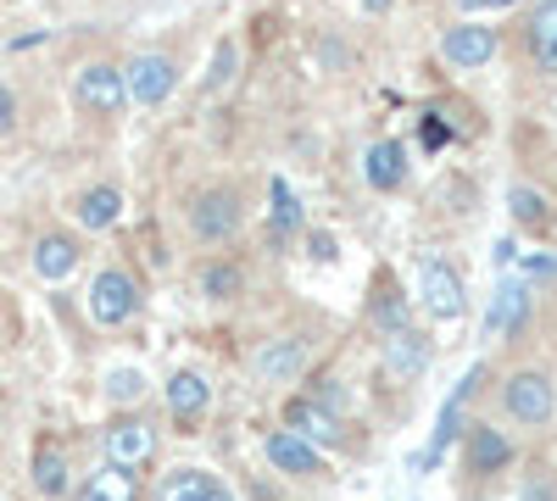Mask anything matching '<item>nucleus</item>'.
<instances>
[{
	"mask_svg": "<svg viewBox=\"0 0 557 501\" xmlns=\"http://www.w3.org/2000/svg\"><path fill=\"white\" fill-rule=\"evenodd\" d=\"M107 396H112L117 406H128V401L146 396V379H139V368H117V374L107 379Z\"/></svg>",
	"mask_w": 557,
	"mask_h": 501,
	"instance_id": "26",
	"label": "nucleus"
},
{
	"mask_svg": "<svg viewBox=\"0 0 557 501\" xmlns=\"http://www.w3.org/2000/svg\"><path fill=\"white\" fill-rule=\"evenodd\" d=\"M240 285H246V273H240L235 262H212V267L201 273V296H212V301L240 296Z\"/></svg>",
	"mask_w": 557,
	"mask_h": 501,
	"instance_id": "24",
	"label": "nucleus"
},
{
	"mask_svg": "<svg viewBox=\"0 0 557 501\" xmlns=\"http://www.w3.org/2000/svg\"><path fill=\"white\" fill-rule=\"evenodd\" d=\"M228 78H235V45H218V51H212V73H207V89H218V84H228Z\"/></svg>",
	"mask_w": 557,
	"mask_h": 501,
	"instance_id": "27",
	"label": "nucleus"
},
{
	"mask_svg": "<svg viewBox=\"0 0 557 501\" xmlns=\"http://www.w3.org/2000/svg\"><path fill=\"white\" fill-rule=\"evenodd\" d=\"M441 57L451 67H485L496 57V28H485V23H451L446 39H441Z\"/></svg>",
	"mask_w": 557,
	"mask_h": 501,
	"instance_id": "6",
	"label": "nucleus"
},
{
	"mask_svg": "<svg viewBox=\"0 0 557 501\" xmlns=\"http://www.w3.org/2000/svg\"><path fill=\"white\" fill-rule=\"evenodd\" d=\"M207 401H212V390H207L201 374H173V379H168V413H173L178 424H196V418L207 413Z\"/></svg>",
	"mask_w": 557,
	"mask_h": 501,
	"instance_id": "11",
	"label": "nucleus"
},
{
	"mask_svg": "<svg viewBox=\"0 0 557 501\" xmlns=\"http://www.w3.org/2000/svg\"><path fill=\"white\" fill-rule=\"evenodd\" d=\"M530 57H535V67L541 73H557V0H546V7H535V17H530Z\"/></svg>",
	"mask_w": 557,
	"mask_h": 501,
	"instance_id": "12",
	"label": "nucleus"
},
{
	"mask_svg": "<svg viewBox=\"0 0 557 501\" xmlns=\"http://www.w3.org/2000/svg\"><path fill=\"white\" fill-rule=\"evenodd\" d=\"M268 463H273V468H285V474H318V468H323L318 446H312V440H301L296 429L268 435Z\"/></svg>",
	"mask_w": 557,
	"mask_h": 501,
	"instance_id": "9",
	"label": "nucleus"
},
{
	"mask_svg": "<svg viewBox=\"0 0 557 501\" xmlns=\"http://www.w3.org/2000/svg\"><path fill=\"white\" fill-rule=\"evenodd\" d=\"M507 206H513V217L524 223V229H546V223H552L546 196H541V190H530V185H513V190H507Z\"/></svg>",
	"mask_w": 557,
	"mask_h": 501,
	"instance_id": "21",
	"label": "nucleus"
},
{
	"mask_svg": "<svg viewBox=\"0 0 557 501\" xmlns=\"http://www.w3.org/2000/svg\"><path fill=\"white\" fill-rule=\"evenodd\" d=\"M134 306H139V285L128 279L123 267L96 273V285H89V317H96V324L117 329V324H128V317H134Z\"/></svg>",
	"mask_w": 557,
	"mask_h": 501,
	"instance_id": "2",
	"label": "nucleus"
},
{
	"mask_svg": "<svg viewBox=\"0 0 557 501\" xmlns=\"http://www.w3.org/2000/svg\"><path fill=\"white\" fill-rule=\"evenodd\" d=\"M207 490H212V479H207L201 468H173V474L162 479L157 501H207Z\"/></svg>",
	"mask_w": 557,
	"mask_h": 501,
	"instance_id": "20",
	"label": "nucleus"
},
{
	"mask_svg": "<svg viewBox=\"0 0 557 501\" xmlns=\"http://www.w3.org/2000/svg\"><path fill=\"white\" fill-rule=\"evenodd\" d=\"M117 217H123V196L112 185H96V190L78 196V223L84 229H112Z\"/></svg>",
	"mask_w": 557,
	"mask_h": 501,
	"instance_id": "16",
	"label": "nucleus"
},
{
	"mask_svg": "<svg viewBox=\"0 0 557 501\" xmlns=\"http://www.w3.org/2000/svg\"><path fill=\"white\" fill-rule=\"evenodd\" d=\"M418 296H424V306L435 317H462V306H469V301H462V279L446 262H435V256L418 267Z\"/></svg>",
	"mask_w": 557,
	"mask_h": 501,
	"instance_id": "8",
	"label": "nucleus"
},
{
	"mask_svg": "<svg viewBox=\"0 0 557 501\" xmlns=\"http://www.w3.org/2000/svg\"><path fill=\"white\" fill-rule=\"evenodd\" d=\"M207 501H240V496H235V490H223V485H212V490H207Z\"/></svg>",
	"mask_w": 557,
	"mask_h": 501,
	"instance_id": "32",
	"label": "nucleus"
},
{
	"mask_svg": "<svg viewBox=\"0 0 557 501\" xmlns=\"http://www.w3.org/2000/svg\"><path fill=\"white\" fill-rule=\"evenodd\" d=\"M368 185L374 190H396L401 178H407V151H401V140H380L374 151H368Z\"/></svg>",
	"mask_w": 557,
	"mask_h": 501,
	"instance_id": "15",
	"label": "nucleus"
},
{
	"mask_svg": "<svg viewBox=\"0 0 557 501\" xmlns=\"http://www.w3.org/2000/svg\"><path fill=\"white\" fill-rule=\"evenodd\" d=\"M362 7H368V12H385V7H391V0H362Z\"/></svg>",
	"mask_w": 557,
	"mask_h": 501,
	"instance_id": "34",
	"label": "nucleus"
},
{
	"mask_svg": "<svg viewBox=\"0 0 557 501\" xmlns=\"http://www.w3.org/2000/svg\"><path fill=\"white\" fill-rule=\"evenodd\" d=\"M524 285H502L496 290V301H491V312H485V335H513L519 324H524Z\"/></svg>",
	"mask_w": 557,
	"mask_h": 501,
	"instance_id": "17",
	"label": "nucleus"
},
{
	"mask_svg": "<svg viewBox=\"0 0 557 501\" xmlns=\"http://www.w3.org/2000/svg\"><path fill=\"white\" fill-rule=\"evenodd\" d=\"M73 96H78V107H84L89 117H117V112L128 107V96H123V67L89 62V67L78 73V84H73Z\"/></svg>",
	"mask_w": 557,
	"mask_h": 501,
	"instance_id": "3",
	"label": "nucleus"
},
{
	"mask_svg": "<svg viewBox=\"0 0 557 501\" xmlns=\"http://www.w3.org/2000/svg\"><path fill=\"white\" fill-rule=\"evenodd\" d=\"M34 490L39 496H62L67 490V458L62 451H39L34 458Z\"/></svg>",
	"mask_w": 557,
	"mask_h": 501,
	"instance_id": "23",
	"label": "nucleus"
},
{
	"mask_svg": "<svg viewBox=\"0 0 557 501\" xmlns=\"http://www.w3.org/2000/svg\"><path fill=\"white\" fill-rule=\"evenodd\" d=\"M190 229H196V240H207V246L228 240V235L240 229V196H235V190H207V196L190 206Z\"/></svg>",
	"mask_w": 557,
	"mask_h": 501,
	"instance_id": "4",
	"label": "nucleus"
},
{
	"mask_svg": "<svg viewBox=\"0 0 557 501\" xmlns=\"http://www.w3.org/2000/svg\"><path fill=\"white\" fill-rule=\"evenodd\" d=\"M441 140H451V128H441V123L430 117V123H424V146H441Z\"/></svg>",
	"mask_w": 557,
	"mask_h": 501,
	"instance_id": "31",
	"label": "nucleus"
},
{
	"mask_svg": "<svg viewBox=\"0 0 557 501\" xmlns=\"http://www.w3.org/2000/svg\"><path fill=\"white\" fill-rule=\"evenodd\" d=\"M502 401H507V418H519V424H546L552 418V379L546 374H513L502 385Z\"/></svg>",
	"mask_w": 557,
	"mask_h": 501,
	"instance_id": "5",
	"label": "nucleus"
},
{
	"mask_svg": "<svg viewBox=\"0 0 557 501\" xmlns=\"http://www.w3.org/2000/svg\"><path fill=\"white\" fill-rule=\"evenodd\" d=\"M78 267V246L67 240V235H45L39 246H34V273H39V279H67V273Z\"/></svg>",
	"mask_w": 557,
	"mask_h": 501,
	"instance_id": "14",
	"label": "nucleus"
},
{
	"mask_svg": "<svg viewBox=\"0 0 557 501\" xmlns=\"http://www.w3.org/2000/svg\"><path fill=\"white\" fill-rule=\"evenodd\" d=\"M273 223H278V235H290L296 229V223H301V206H296V196H290V185H285V178H273Z\"/></svg>",
	"mask_w": 557,
	"mask_h": 501,
	"instance_id": "25",
	"label": "nucleus"
},
{
	"mask_svg": "<svg viewBox=\"0 0 557 501\" xmlns=\"http://www.w3.org/2000/svg\"><path fill=\"white\" fill-rule=\"evenodd\" d=\"M173 84H178V67H173V57H162V51H139V57L123 67V96H128L134 107H162V101L173 96Z\"/></svg>",
	"mask_w": 557,
	"mask_h": 501,
	"instance_id": "1",
	"label": "nucleus"
},
{
	"mask_svg": "<svg viewBox=\"0 0 557 501\" xmlns=\"http://www.w3.org/2000/svg\"><path fill=\"white\" fill-rule=\"evenodd\" d=\"M524 501H552V490H546V485H530V490H524Z\"/></svg>",
	"mask_w": 557,
	"mask_h": 501,
	"instance_id": "33",
	"label": "nucleus"
},
{
	"mask_svg": "<svg viewBox=\"0 0 557 501\" xmlns=\"http://www.w3.org/2000/svg\"><path fill=\"white\" fill-rule=\"evenodd\" d=\"M151 451H157V435L139 424V418H123V424L107 429V463L123 468V474L146 468V463H151Z\"/></svg>",
	"mask_w": 557,
	"mask_h": 501,
	"instance_id": "7",
	"label": "nucleus"
},
{
	"mask_svg": "<svg viewBox=\"0 0 557 501\" xmlns=\"http://www.w3.org/2000/svg\"><path fill=\"white\" fill-rule=\"evenodd\" d=\"M301 362H307V346L301 340H278V346H268L257 356V368H262V379H290Z\"/></svg>",
	"mask_w": 557,
	"mask_h": 501,
	"instance_id": "18",
	"label": "nucleus"
},
{
	"mask_svg": "<svg viewBox=\"0 0 557 501\" xmlns=\"http://www.w3.org/2000/svg\"><path fill=\"white\" fill-rule=\"evenodd\" d=\"M507 458H513V446H507L502 429H491V424H474V429H469V474H491V468H502Z\"/></svg>",
	"mask_w": 557,
	"mask_h": 501,
	"instance_id": "13",
	"label": "nucleus"
},
{
	"mask_svg": "<svg viewBox=\"0 0 557 501\" xmlns=\"http://www.w3.org/2000/svg\"><path fill=\"white\" fill-rule=\"evenodd\" d=\"M285 424H290L301 440H323V446H330V440H341V424H335V413H330L323 401H312V396H301V401H290V406H285Z\"/></svg>",
	"mask_w": 557,
	"mask_h": 501,
	"instance_id": "10",
	"label": "nucleus"
},
{
	"mask_svg": "<svg viewBox=\"0 0 557 501\" xmlns=\"http://www.w3.org/2000/svg\"><path fill=\"white\" fill-rule=\"evenodd\" d=\"M424 340H418V335H407V329H396L391 335V346H385V362H391V368L396 374H418V368H424Z\"/></svg>",
	"mask_w": 557,
	"mask_h": 501,
	"instance_id": "22",
	"label": "nucleus"
},
{
	"mask_svg": "<svg viewBox=\"0 0 557 501\" xmlns=\"http://www.w3.org/2000/svg\"><path fill=\"white\" fill-rule=\"evenodd\" d=\"M78 501H134V474H123V468L107 463L96 479L78 490Z\"/></svg>",
	"mask_w": 557,
	"mask_h": 501,
	"instance_id": "19",
	"label": "nucleus"
},
{
	"mask_svg": "<svg viewBox=\"0 0 557 501\" xmlns=\"http://www.w3.org/2000/svg\"><path fill=\"white\" fill-rule=\"evenodd\" d=\"M469 12H502V7H519V0H462Z\"/></svg>",
	"mask_w": 557,
	"mask_h": 501,
	"instance_id": "30",
	"label": "nucleus"
},
{
	"mask_svg": "<svg viewBox=\"0 0 557 501\" xmlns=\"http://www.w3.org/2000/svg\"><path fill=\"white\" fill-rule=\"evenodd\" d=\"M312 256L318 262H335V240L330 235H312Z\"/></svg>",
	"mask_w": 557,
	"mask_h": 501,
	"instance_id": "29",
	"label": "nucleus"
},
{
	"mask_svg": "<svg viewBox=\"0 0 557 501\" xmlns=\"http://www.w3.org/2000/svg\"><path fill=\"white\" fill-rule=\"evenodd\" d=\"M12 117H17V101H12V89H7V84H0V134H7V128H12Z\"/></svg>",
	"mask_w": 557,
	"mask_h": 501,
	"instance_id": "28",
	"label": "nucleus"
}]
</instances>
